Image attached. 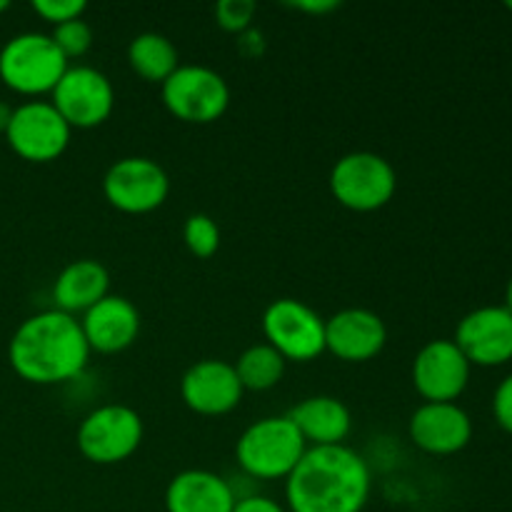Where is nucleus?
Listing matches in <instances>:
<instances>
[{
	"label": "nucleus",
	"instance_id": "nucleus-1",
	"mask_svg": "<svg viewBox=\"0 0 512 512\" xmlns=\"http://www.w3.org/2000/svg\"><path fill=\"white\" fill-rule=\"evenodd\" d=\"M370 498V468L348 445L310 448L285 478L290 512H363Z\"/></svg>",
	"mask_w": 512,
	"mask_h": 512
},
{
	"label": "nucleus",
	"instance_id": "nucleus-2",
	"mask_svg": "<svg viewBox=\"0 0 512 512\" xmlns=\"http://www.w3.org/2000/svg\"><path fill=\"white\" fill-rule=\"evenodd\" d=\"M88 358L80 320L55 308L25 318L8 345L13 370L33 385L68 383L83 373Z\"/></svg>",
	"mask_w": 512,
	"mask_h": 512
},
{
	"label": "nucleus",
	"instance_id": "nucleus-3",
	"mask_svg": "<svg viewBox=\"0 0 512 512\" xmlns=\"http://www.w3.org/2000/svg\"><path fill=\"white\" fill-rule=\"evenodd\" d=\"M308 450L288 415H273L250 425L235 445V458L255 480H285Z\"/></svg>",
	"mask_w": 512,
	"mask_h": 512
},
{
	"label": "nucleus",
	"instance_id": "nucleus-4",
	"mask_svg": "<svg viewBox=\"0 0 512 512\" xmlns=\"http://www.w3.org/2000/svg\"><path fill=\"white\" fill-rule=\"evenodd\" d=\"M68 68V58L45 33L13 35L0 50V80L20 95L53 93Z\"/></svg>",
	"mask_w": 512,
	"mask_h": 512
},
{
	"label": "nucleus",
	"instance_id": "nucleus-5",
	"mask_svg": "<svg viewBox=\"0 0 512 512\" xmlns=\"http://www.w3.org/2000/svg\"><path fill=\"white\" fill-rule=\"evenodd\" d=\"M398 188L395 168L378 153H348L330 173V190L335 200L355 213H373L393 200Z\"/></svg>",
	"mask_w": 512,
	"mask_h": 512
},
{
	"label": "nucleus",
	"instance_id": "nucleus-6",
	"mask_svg": "<svg viewBox=\"0 0 512 512\" xmlns=\"http://www.w3.org/2000/svg\"><path fill=\"white\" fill-rule=\"evenodd\" d=\"M163 103L183 123L208 125L228 110L230 88L223 75L205 65H180L163 83Z\"/></svg>",
	"mask_w": 512,
	"mask_h": 512
},
{
	"label": "nucleus",
	"instance_id": "nucleus-7",
	"mask_svg": "<svg viewBox=\"0 0 512 512\" xmlns=\"http://www.w3.org/2000/svg\"><path fill=\"white\" fill-rule=\"evenodd\" d=\"M143 443V420L128 405H100L78 428V450L95 465L128 460Z\"/></svg>",
	"mask_w": 512,
	"mask_h": 512
},
{
	"label": "nucleus",
	"instance_id": "nucleus-8",
	"mask_svg": "<svg viewBox=\"0 0 512 512\" xmlns=\"http://www.w3.org/2000/svg\"><path fill=\"white\" fill-rule=\"evenodd\" d=\"M263 333L283 360L310 363L325 353V320L310 305L295 298H280L263 313Z\"/></svg>",
	"mask_w": 512,
	"mask_h": 512
},
{
	"label": "nucleus",
	"instance_id": "nucleus-9",
	"mask_svg": "<svg viewBox=\"0 0 512 512\" xmlns=\"http://www.w3.org/2000/svg\"><path fill=\"white\" fill-rule=\"evenodd\" d=\"M70 125L63 115L45 100H30V103L13 108L5 140L15 155L30 163H50L60 158L70 143Z\"/></svg>",
	"mask_w": 512,
	"mask_h": 512
},
{
	"label": "nucleus",
	"instance_id": "nucleus-10",
	"mask_svg": "<svg viewBox=\"0 0 512 512\" xmlns=\"http://www.w3.org/2000/svg\"><path fill=\"white\" fill-rule=\"evenodd\" d=\"M103 193L120 213L143 215L153 213L168 200L170 180L155 160L133 155L110 165L103 178Z\"/></svg>",
	"mask_w": 512,
	"mask_h": 512
},
{
	"label": "nucleus",
	"instance_id": "nucleus-11",
	"mask_svg": "<svg viewBox=\"0 0 512 512\" xmlns=\"http://www.w3.org/2000/svg\"><path fill=\"white\" fill-rule=\"evenodd\" d=\"M53 108L63 115L70 128H95L105 123L115 108V90L108 75L90 65H75L65 70L55 85Z\"/></svg>",
	"mask_w": 512,
	"mask_h": 512
},
{
	"label": "nucleus",
	"instance_id": "nucleus-12",
	"mask_svg": "<svg viewBox=\"0 0 512 512\" xmlns=\"http://www.w3.org/2000/svg\"><path fill=\"white\" fill-rule=\"evenodd\" d=\"M470 380V363L455 340H433L413 363V385L428 403H453Z\"/></svg>",
	"mask_w": 512,
	"mask_h": 512
},
{
	"label": "nucleus",
	"instance_id": "nucleus-13",
	"mask_svg": "<svg viewBox=\"0 0 512 512\" xmlns=\"http://www.w3.org/2000/svg\"><path fill=\"white\" fill-rule=\"evenodd\" d=\"M243 385L233 363L225 360H200L185 370L180 380V395L185 405L198 415H225L243 400Z\"/></svg>",
	"mask_w": 512,
	"mask_h": 512
},
{
	"label": "nucleus",
	"instance_id": "nucleus-14",
	"mask_svg": "<svg viewBox=\"0 0 512 512\" xmlns=\"http://www.w3.org/2000/svg\"><path fill=\"white\" fill-rule=\"evenodd\" d=\"M455 345L470 365H503L512 360V315L505 308H478L460 320Z\"/></svg>",
	"mask_w": 512,
	"mask_h": 512
},
{
	"label": "nucleus",
	"instance_id": "nucleus-15",
	"mask_svg": "<svg viewBox=\"0 0 512 512\" xmlns=\"http://www.w3.org/2000/svg\"><path fill=\"white\" fill-rule=\"evenodd\" d=\"M388 343L383 318L373 310L345 308L325 320V350L345 363H365Z\"/></svg>",
	"mask_w": 512,
	"mask_h": 512
},
{
	"label": "nucleus",
	"instance_id": "nucleus-16",
	"mask_svg": "<svg viewBox=\"0 0 512 512\" xmlns=\"http://www.w3.org/2000/svg\"><path fill=\"white\" fill-rule=\"evenodd\" d=\"M410 438L430 455H453L470 443L473 423L455 403H425L410 418Z\"/></svg>",
	"mask_w": 512,
	"mask_h": 512
},
{
	"label": "nucleus",
	"instance_id": "nucleus-17",
	"mask_svg": "<svg viewBox=\"0 0 512 512\" xmlns=\"http://www.w3.org/2000/svg\"><path fill=\"white\" fill-rule=\"evenodd\" d=\"M90 353L113 355L130 348L140 333V313L123 295H105L80 320Z\"/></svg>",
	"mask_w": 512,
	"mask_h": 512
},
{
	"label": "nucleus",
	"instance_id": "nucleus-18",
	"mask_svg": "<svg viewBox=\"0 0 512 512\" xmlns=\"http://www.w3.org/2000/svg\"><path fill=\"white\" fill-rule=\"evenodd\" d=\"M235 503L233 485L210 470H183L165 490L168 512H233Z\"/></svg>",
	"mask_w": 512,
	"mask_h": 512
},
{
	"label": "nucleus",
	"instance_id": "nucleus-19",
	"mask_svg": "<svg viewBox=\"0 0 512 512\" xmlns=\"http://www.w3.org/2000/svg\"><path fill=\"white\" fill-rule=\"evenodd\" d=\"M288 418L300 430L305 443H313V448L343 445L353 428V415H350L348 405L330 395L305 398L303 403L290 410Z\"/></svg>",
	"mask_w": 512,
	"mask_h": 512
},
{
	"label": "nucleus",
	"instance_id": "nucleus-20",
	"mask_svg": "<svg viewBox=\"0 0 512 512\" xmlns=\"http://www.w3.org/2000/svg\"><path fill=\"white\" fill-rule=\"evenodd\" d=\"M108 288L110 275L103 263L90 258L75 260V263L65 265L58 278H55V310H63L68 315L88 313L95 303L110 295Z\"/></svg>",
	"mask_w": 512,
	"mask_h": 512
},
{
	"label": "nucleus",
	"instance_id": "nucleus-21",
	"mask_svg": "<svg viewBox=\"0 0 512 512\" xmlns=\"http://www.w3.org/2000/svg\"><path fill=\"white\" fill-rule=\"evenodd\" d=\"M128 63L140 78L160 85L180 68L178 48L173 45V40L165 38L163 33H153V30L130 40Z\"/></svg>",
	"mask_w": 512,
	"mask_h": 512
},
{
	"label": "nucleus",
	"instance_id": "nucleus-22",
	"mask_svg": "<svg viewBox=\"0 0 512 512\" xmlns=\"http://www.w3.org/2000/svg\"><path fill=\"white\" fill-rule=\"evenodd\" d=\"M235 373H238L243 390H270L283 380L285 360L278 350L270 348L268 343L253 345L245 350L235 363Z\"/></svg>",
	"mask_w": 512,
	"mask_h": 512
},
{
	"label": "nucleus",
	"instance_id": "nucleus-23",
	"mask_svg": "<svg viewBox=\"0 0 512 512\" xmlns=\"http://www.w3.org/2000/svg\"><path fill=\"white\" fill-rule=\"evenodd\" d=\"M183 240L185 248H188L195 258H210V255L218 253L220 248V230L210 215L193 213L185 220Z\"/></svg>",
	"mask_w": 512,
	"mask_h": 512
},
{
	"label": "nucleus",
	"instance_id": "nucleus-24",
	"mask_svg": "<svg viewBox=\"0 0 512 512\" xmlns=\"http://www.w3.org/2000/svg\"><path fill=\"white\" fill-rule=\"evenodd\" d=\"M50 38H53V43L58 45V50L68 60L83 58L90 50V45H93V30H90V25L83 18H75L63 25H55Z\"/></svg>",
	"mask_w": 512,
	"mask_h": 512
},
{
	"label": "nucleus",
	"instance_id": "nucleus-25",
	"mask_svg": "<svg viewBox=\"0 0 512 512\" xmlns=\"http://www.w3.org/2000/svg\"><path fill=\"white\" fill-rule=\"evenodd\" d=\"M258 10V5L253 0H220L215 5V20L223 30L230 33H243L253 23V15Z\"/></svg>",
	"mask_w": 512,
	"mask_h": 512
},
{
	"label": "nucleus",
	"instance_id": "nucleus-26",
	"mask_svg": "<svg viewBox=\"0 0 512 512\" xmlns=\"http://www.w3.org/2000/svg\"><path fill=\"white\" fill-rule=\"evenodd\" d=\"M85 8H88L85 0H35L33 3L35 13L48 20V23H53V28L68 23V20L83 18Z\"/></svg>",
	"mask_w": 512,
	"mask_h": 512
},
{
	"label": "nucleus",
	"instance_id": "nucleus-27",
	"mask_svg": "<svg viewBox=\"0 0 512 512\" xmlns=\"http://www.w3.org/2000/svg\"><path fill=\"white\" fill-rule=\"evenodd\" d=\"M493 413L500 428L512 433V375H508V378L500 383V388L495 390Z\"/></svg>",
	"mask_w": 512,
	"mask_h": 512
},
{
	"label": "nucleus",
	"instance_id": "nucleus-28",
	"mask_svg": "<svg viewBox=\"0 0 512 512\" xmlns=\"http://www.w3.org/2000/svg\"><path fill=\"white\" fill-rule=\"evenodd\" d=\"M233 512H288L280 503L265 495H248V498H238Z\"/></svg>",
	"mask_w": 512,
	"mask_h": 512
},
{
	"label": "nucleus",
	"instance_id": "nucleus-29",
	"mask_svg": "<svg viewBox=\"0 0 512 512\" xmlns=\"http://www.w3.org/2000/svg\"><path fill=\"white\" fill-rule=\"evenodd\" d=\"M290 8L320 15V13H330V10H338L340 3L338 0H315V3L313 0H305V3H290Z\"/></svg>",
	"mask_w": 512,
	"mask_h": 512
},
{
	"label": "nucleus",
	"instance_id": "nucleus-30",
	"mask_svg": "<svg viewBox=\"0 0 512 512\" xmlns=\"http://www.w3.org/2000/svg\"><path fill=\"white\" fill-rule=\"evenodd\" d=\"M10 118H13V108L5 103H0V133H5V130H8Z\"/></svg>",
	"mask_w": 512,
	"mask_h": 512
},
{
	"label": "nucleus",
	"instance_id": "nucleus-31",
	"mask_svg": "<svg viewBox=\"0 0 512 512\" xmlns=\"http://www.w3.org/2000/svg\"><path fill=\"white\" fill-rule=\"evenodd\" d=\"M503 308L512 315V278H510V283H508V290H505V305H503Z\"/></svg>",
	"mask_w": 512,
	"mask_h": 512
},
{
	"label": "nucleus",
	"instance_id": "nucleus-32",
	"mask_svg": "<svg viewBox=\"0 0 512 512\" xmlns=\"http://www.w3.org/2000/svg\"><path fill=\"white\" fill-rule=\"evenodd\" d=\"M8 8H10L8 0H0V13H3V10H8Z\"/></svg>",
	"mask_w": 512,
	"mask_h": 512
},
{
	"label": "nucleus",
	"instance_id": "nucleus-33",
	"mask_svg": "<svg viewBox=\"0 0 512 512\" xmlns=\"http://www.w3.org/2000/svg\"><path fill=\"white\" fill-rule=\"evenodd\" d=\"M508 8H510V10H512V3H508Z\"/></svg>",
	"mask_w": 512,
	"mask_h": 512
}]
</instances>
